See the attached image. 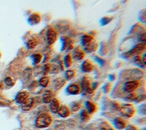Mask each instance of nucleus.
Segmentation results:
<instances>
[{"label": "nucleus", "instance_id": "f257e3e1", "mask_svg": "<svg viewBox=\"0 0 146 130\" xmlns=\"http://www.w3.org/2000/svg\"><path fill=\"white\" fill-rule=\"evenodd\" d=\"M81 43L84 48L83 50L87 53L94 52L98 48V44L95 38L91 35H84L82 38Z\"/></svg>", "mask_w": 146, "mask_h": 130}, {"label": "nucleus", "instance_id": "f03ea898", "mask_svg": "<svg viewBox=\"0 0 146 130\" xmlns=\"http://www.w3.org/2000/svg\"><path fill=\"white\" fill-rule=\"evenodd\" d=\"M52 116L47 113L40 114L35 120V125L38 128H47L52 123Z\"/></svg>", "mask_w": 146, "mask_h": 130}, {"label": "nucleus", "instance_id": "7ed1b4c3", "mask_svg": "<svg viewBox=\"0 0 146 130\" xmlns=\"http://www.w3.org/2000/svg\"><path fill=\"white\" fill-rule=\"evenodd\" d=\"M146 48V45L144 42H141L135 45L130 50L125 53L124 56L126 58H129L133 56H137L139 54L143 53Z\"/></svg>", "mask_w": 146, "mask_h": 130}, {"label": "nucleus", "instance_id": "20e7f679", "mask_svg": "<svg viewBox=\"0 0 146 130\" xmlns=\"http://www.w3.org/2000/svg\"><path fill=\"white\" fill-rule=\"evenodd\" d=\"M119 110L123 116L128 118L133 116L136 112V109L134 105L130 103L123 104L120 107Z\"/></svg>", "mask_w": 146, "mask_h": 130}, {"label": "nucleus", "instance_id": "39448f33", "mask_svg": "<svg viewBox=\"0 0 146 130\" xmlns=\"http://www.w3.org/2000/svg\"><path fill=\"white\" fill-rule=\"evenodd\" d=\"M58 32L53 27H50L46 33L47 42L48 45H51L54 44L58 39Z\"/></svg>", "mask_w": 146, "mask_h": 130}, {"label": "nucleus", "instance_id": "423d86ee", "mask_svg": "<svg viewBox=\"0 0 146 130\" xmlns=\"http://www.w3.org/2000/svg\"><path fill=\"white\" fill-rule=\"evenodd\" d=\"M140 82L138 80H130L124 85V90L128 93L133 92L139 87Z\"/></svg>", "mask_w": 146, "mask_h": 130}, {"label": "nucleus", "instance_id": "0eeeda50", "mask_svg": "<svg viewBox=\"0 0 146 130\" xmlns=\"http://www.w3.org/2000/svg\"><path fill=\"white\" fill-rule=\"evenodd\" d=\"M80 88L84 93L91 94L92 93L94 90L92 88V86L90 84V80L87 77H84L81 82Z\"/></svg>", "mask_w": 146, "mask_h": 130}, {"label": "nucleus", "instance_id": "6e6552de", "mask_svg": "<svg viewBox=\"0 0 146 130\" xmlns=\"http://www.w3.org/2000/svg\"><path fill=\"white\" fill-rule=\"evenodd\" d=\"M143 75L144 73L141 70L138 69H133L130 70L129 72H128V75L127 76V77L131 79V80H137L142 78Z\"/></svg>", "mask_w": 146, "mask_h": 130}, {"label": "nucleus", "instance_id": "1a4fd4ad", "mask_svg": "<svg viewBox=\"0 0 146 130\" xmlns=\"http://www.w3.org/2000/svg\"><path fill=\"white\" fill-rule=\"evenodd\" d=\"M94 69V65L93 62L89 59L84 60L81 66V69L83 72L90 73Z\"/></svg>", "mask_w": 146, "mask_h": 130}, {"label": "nucleus", "instance_id": "9d476101", "mask_svg": "<svg viewBox=\"0 0 146 130\" xmlns=\"http://www.w3.org/2000/svg\"><path fill=\"white\" fill-rule=\"evenodd\" d=\"M113 124L116 129L120 130L125 129L127 126L126 121L120 117H117L114 119Z\"/></svg>", "mask_w": 146, "mask_h": 130}, {"label": "nucleus", "instance_id": "9b49d317", "mask_svg": "<svg viewBox=\"0 0 146 130\" xmlns=\"http://www.w3.org/2000/svg\"><path fill=\"white\" fill-rule=\"evenodd\" d=\"M81 90L80 86L77 84H70L66 88V92L72 95L78 94Z\"/></svg>", "mask_w": 146, "mask_h": 130}, {"label": "nucleus", "instance_id": "f8f14e48", "mask_svg": "<svg viewBox=\"0 0 146 130\" xmlns=\"http://www.w3.org/2000/svg\"><path fill=\"white\" fill-rule=\"evenodd\" d=\"M86 57V52L82 49L81 48H76L72 54V58L75 59L76 61H80L84 59Z\"/></svg>", "mask_w": 146, "mask_h": 130}, {"label": "nucleus", "instance_id": "ddd939ff", "mask_svg": "<svg viewBox=\"0 0 146 130\" xmlns=\"http://www.w3.org/2000/svg\"><path fill=\"white\" fill-rule=\"evenodd\" d=\"M41 15L38 13H34L31 14L28 19L30 25H34L39 23L41 21Z\"/></svg>", "mask_w": 146, "mask_h": 130}, {"label": "nucleus", "instance_id": "4468645a", "mask_svg": "<svg viewBox=\"0 0 146 130\" xmlns=\"http://www.w3.org/2000/svg\"><path fill=\"white\" fill-rule=\"evenodd\" d=\"M34 104V99L32 97H29L22 104V109L24 111H29L32 108Z\"/></svg>", "mask_w": 146, "mask_h": 130}, {"label": "nucleus", "instance_id": "2eb2a0df", "mask_svg": "<svg viewBox=\"0 0 146 130\" xmlns=\"http://www.w3.org/2000/svg\"><path fill=\"white\" fill-rule=\"evenodd\" d=\"M57 113L61 117L65 118V117H68L70 115L71 111L70 108L67 106L64 105H61Z\"/></svg>", "mask_w": 146, "mask_h": 130}, {"label": "nucleus", "instance_id": "dca6fc26", "mask_svg": "<svg viewBox=\"0 0 146 130\" xmlns=\"http://www.w3.org/2000/svg\"><path fill=\"white\" fill-rule=\"evenodd\" d=\"M60 107L59 100L57 98H54L50 103V109L53 113H56Z\"/></svg>", "mask_w": 146, "mask_h": 130}, {"label": "nucleus", "instance_id": "f3484780", "mask_svg": "<svg viewBox=\"0 0 146 130\" xmlns=\"http://www.w3.org/2000/svg\"><path fill=\"white\" fill-rule=\"evenodd\" d=\"M29 93L27 91H22L16 96L15 100L18 104H22L27 98H29Z\"/></svg>", "mask_w": 146, "mask_h": 130}, {"label": "nucleus", "instance_id": "a211bd4d", "mask_svg": "<svg viewBox=\"0 0 146 130\" xmlns=\"http://www.w3.org/2000/svg\"><path fill=\"white\" fill-rule=\"evenodd\" d=\"M53 99H54V93L51 90H47L45 91L43 94L42 100L43 103L46 104L50 103Z\"/></svg>", "mask_w": 146, "mask_h": 130}, {"label": "nucleus", "instance_id": "6ab92c4d", "mask_svg": "<svg viewBox=\"0 0 146 130\" xmlns=\"http://www.w3.org/2000/svg\"><path fill=\"white\" fill-rule=\"evenodd\" d=\"M60 39L62 44V51L67 50V48L71 45H72V40L70 37L64 36H62Z\"/></svg>", "mask_w": 146, "mask_h": 130}, {"label": "nucleus", "instance_id": "aec40b11", "mask_svg": "<svg viewBox=\"0 0 146 130\" xmlns=\"http://www.w3.org/2000/svg\"><path fill=\"white\" fill-rule=\"evenodd\" d=\"M86 111L89 114H92L96 111V104L91 101H87L85 103Z\"/></svg>", "mask_w": 146, "mask_h": 130}, {"label": "nucleus", "instance_id": "412c9836", "mask_svg": "<svg viewBox=\"0 0 146 130\" xmlns=\"http://www.w3.org/2000/svg\"><path fill=\"white\" fill-rule=\"evenodd\" d=\"M66 81L64 78H62V77L56 78L54 80V88L58 90L64 85V84H66Z\"/></svg>", "mask_w": 146, "mask_h": 130}, {"label": "nucleus", "instance_id": "4be33fe9", "mask_svg": "<svg viewBox=\"0 0 146 130\" xmlns=\"http://www.w3.org/2000/svg\"><path fill=\"white\" fill-rule=\"evenodd\" d=\"M38 82L41 86L43 88L47 87L50 83V77L47 76H43L39 80Z\"/></svg>", "mask_w": 146, "mask_h": 130}, {"label": "nucleus", "instance_id": "5701e85b", "mask_svg": "<svg viewBox=\"0 0 146 130\" xmlns=\"http://www.w3.org/2000/svg\"><path fill=\"white\" fill-rule=\"evenodd\" d=\"M31 58L33 60V65H38L39 64L42 59V55L40 53H35L33 54L31 56Z\"/></svg>", "mask_w": 146, "mask_h": 130}, {"label": "nucleus", "instance_id": "b1692460", "mask_svg": "<svg viewBox=\"0 0 146 130\" xmlns=\"http://www.w3.org/2000/svg\"><path fill=\"white\" fill-rule=\"evenodd\" d=\"M63 63L66 68H69L72 65L73 58L71 54H67L64 57Z\"/></svg>", "mask_w": 146, "mask_h": 130}, {"label": "nucleus", "instance_id": "393cba45", "mask_svg": "<svg viewBox=\"0 0 146 130\" xmlns=\"http://www.w3.org/2000/svg\"><path fill=\"white\" fill-rule=\"evenodd\" d=\"M76 74V72L74 70H72V69H69L67 70L64 73V76H65V80H70L71 79H72L74 77H75Z\"/></svg>", "mask_w": 146, "mask_h": 130}, {"label": "nucleus", "instance_id": "a878e982", "mask_svg": "<svg viewBox=\"0 0 146 130\" xmlns=\"http://www.w3.org/2000/svg\"><path fill=\"white\" fill-rule=\"evenodd\" d=\"M80 117L82 121H86L90 120V114L88 113V112L86 111V109H83L80 113Z\"/></svg>", "mask_w": 146, "mask_h": 130}, {"label": "nucleus", "instance_id": "bb28decb", "mask_svg": "<svg viewBox=\"0 0 146 130\" xmlns=\"http://www.w3.org/2000/svg\"><path fill=\"white\" fill-rule=\"evenodd\" d=\"M82 107V104L80 103L78 101H75L72 103L71 105V110L74 112L78 111Z\"/></svg>", "mask_w": 146, "mask_h": 130}, {"label": "nucleus", "instance_id": "cd10ccee", "mask_svg": "<svg viewBox=\"0 0 146 130\" xmlns=\"http://www.w3.org/2000/svg\"><path fill=\"white\" fill-rule=\"evenodd\" d=\"M133 61L138 66H140L141 67H144L145 65L143 64V62H142V57L139 56V55H137V56H135L134 57H133Z\"/></svg>", "mask_w": 146, "mask_h": 130}, {"label": "nucleus", "instance_id": "c85d7f7f", "mask_svg": "<svg viewBox=\"0 0 146 130\" xmlns=\"http://www.w3.org/2000/svg\"><path fill=\"white\" fill-rule=\"evenodd\" d=\"M37 45V41L35 39H31L27 43V47L29 49H33Z\"/></svg>", "mask_w": 146, "mask_h": 130}, {"label": "nucleus", "instance_id": "c756f323", "mask_svg": "<svg viewBox=\"0 0 146 130\" xmlns=\"http://www.w3.org/2000/svg\"><path fill=\"white\" fill-rule=\"evenodd\" d=\"M32 73H33V70L31 68H26L23 72V78L25 79L29 80L30 78V77L32 74Z\"/></svg>", "mask_w": 146, "mask_h": 130}, {"label": "nucleus", "instance_id": "7c9ffc66", "mask_svg": "<svg viewBox=\"0 0 146 130\" xmlns=\"http://www.w3.org/2000/svg\"><path fill=\"white\" fill-rule=\"evenodd\" d=\"M60 68L59 65L56 64H52L51 65V69L50 73L51 74H56L59 72Z\"/></svg>", "mask_w": 146, "mask_h": 130}, {"label": "nucleus", "instance_id": "2f4dec72", "mask_svg": "<svg viewBox=\"0 0 146 130\" xmlns=\"http://www.w3.org/2000/svg\"><path fill=\"white\" fill-rule=\"evenodd\" d=\"M112 19V18H111L110 17H104L101 19L100 22L102 26H104L110 23Z\"/></svg>", "mask_w": 146, "mask_h": 130}, {"label": "nucleus", "instance_id": "473e14b6", "mask_svg": "<svg viewBox=\"0 0 146 130\" xmlns=\"http://www.w3.org/2000/svg\"><path fill=\"white\" fill-rule=\"evenodd\" d=\"M51 64L50 63H47L44 65L43 68V73L44 75L46 76L50 73L51 69Z\"/></svg>", "mask_w": 146, "mask_h": 130}, {"label": "nucleus", "instance_id": "72a5a7b5", "mask_svg": "<svg viewBox=\"0 0 146 130\" xmlns=\"http://www.w3.org/2000/svg\"><path fill=\"white\" fill-rule=\"evenodd\" d=\"M137 95L135 93H130V94H129L127 97H126V100L127 101H135L136 98V96Z\"/></svg>", "mask_w": 146, "mask_h": 130}, {"label": "nucleus", "instance_id": "f704fd0d", "mask_svg": "<svg viewBox=\"0 0 146 130\" xmlns=\"http://www.w3.org/2000/svg\"><path fill=\"white\" fill-rule=\"evenodd\" d=\"M5 82L8 86H13L14 84V82H13L12 78L10 77H7L5 78Z\"/></svg>", "mask_w": 146, "mask_h": 130}, {"label": "nucleus", "instance_id": "c9c22d12", "mask_svg": "<svg viewBox=\"0 0 146 130\" xmlns=\"http://www.w3.org/2000/svg\"><path fill=\"white\" fill-rule=\"evenodd\" d=\"M139 18H140V21H141L142 22H145L146 17H145V9L141 11Z\"/></svg>", "mask_w": 146, "mask_h": 130}, {"label": "nucleus", "instance_id": "e433bc0d", "mask_svg": "<svg viewBox=\"0 0 146 130\" xmlns=\"http://www.w3.org/2000/svg\"><path fill=\"white\" fill-rule=\"evenodd\" d=\"M145 99V94H140L139 96H136V98L135 101H136V102H140L141 101L144 100Z\"/></svg>", "mask_w": 146, "mask_h": 130}, {"label": "nucleus", "instance_id": "4c0bfd02", "mask_svg": "<svg viewBox=\"0 0 146 130\" xmlns=\"http://www.w3.org/2000/svg\"><path fill=\"white\" fill-rule=\"evenodd\" d=\"M125 129V130H137V127L134 125H128Z\"/></svg>", "mask_w": 146, "mask_h": 130}, {"label": "nucleus", "instance_id": "58836bf2", "mask_svg": "<svg viewBox=\"0 0 146 130\" xmlns=\"http://www.w3.org/2000/svg\"><path fill=\"white\" fill-rule=\"evenodd\" d=\"M59 66L60 68V69L62 70H64V63L62 61H60L59 63Z\"/></svg>", "mask_w": 146, "mask_h": 130}, {"label": "nucleus", "instance_id": "ea45409f", "mask_svg": "<svg viewBox=\"0 0 146 130\" xmlns=\"http://www.w3.org/2000/svg\"><path fill=\"white\" fill-rule=\"evenodd\" d=\"M95 60H96V61H97L99 64H102L104 63V60H103L102 59L100 58L99 57H95Z\"/></svg>", "mask_w": 146, "mask_h": 130}, {"label": "nucleus", "instance_id": "a19ab883", "mask_svg": "<svg viewBox=\"0 0 146 130\" xmlns=\"http://www.w3.org/2000/svg\"><path fill=\"white\" fill-rule=\"evenodd\" d=\"M140 39H141V41L144 42V41H145V33H144L143 34H141V37H140Z\"/></svg>", "mask_w": 146, "mask_h": 130}, {"label": "nucleus", "instance_id": "79ce46f5", "mask_svg": "<svg viewBox=\"0 0 146 130\" xmlns=\"http://www.w3.org/2000/svg\"><path fill=\"white\" fill-rule=\"evenodd\" d=\"M145 59H146V56H145V54H144L143 57H142V62L143 63V64L145 66L146 65V62H145Z\"/></svg>", "mask_w": 146, "mask_h": 130}, {"label": "nucleus", "instance_id": "37998d69", "mask_svg": "<svg viewBox=\"0 0 146 130\" xmlns=\"http://www.w3.org/2000/svg\"><path fill=\"white\" fill-rule=\"evenodd\" d=\"M3 89V83L2 82H0V90H1Z\"/></svg>", "mask_w": 146, "mask_h": 130}, {"label": "nucleus", "instance_id": "c03bdc74", "mask_svg": "<svg viewBox=\"0 0 146 130\" xmlns=\"http://www.w3.org/2000/svg\"><path fill=\"white\" fill-rule=\"evenodd\" d=\"M100 130H107V129L106 128H102L100 129Z\"/></svg>", "mask_w": 146, "mask_h": 130}, {"label": "nucleus", "instance_id": "a18cd8bd", "mask_svg": "<svg viewBox=\"0 0 146 130\" xmlns=\"http://www.w3.org/2000/svg\"><path fill=\"white\" fill-rule=\"evenodd\" d=\"M108 130H115V129H113V128H110Z\"/></svg>", "mask_w": 146, "mask_h": 130}, {"label": "nucleus", "instance_id": "49530a36", "mask_svg": "<svg viewBox=\"0 0 146 130\" xmlns=\"http://www.w3.org/2000/svg\"><path fill=\"white\" fill-rule=\"evenodd\" d=\"M49 130H52V129H49Z\"/></svg>", "mask_w": 146, "mask_h": 130}]
</instances>
